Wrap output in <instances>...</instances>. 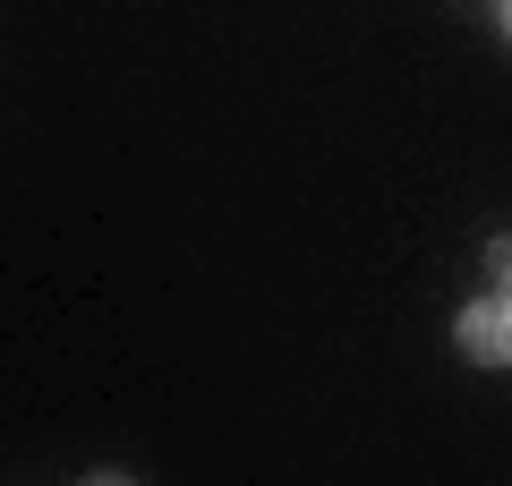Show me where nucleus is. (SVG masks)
I'll use <instances>...</instances> for the list:
<instances>
[{"mask_svg": "<svg viewBox=\"0 0 512 486\" xmlns=\"http://www.w3.org/2000/svg\"><path fill=\"white\" fill-rule=\"evenodd\" d=\"M453 342L470 350L478 367H512V299H495V290H487V299H470V307H461V324H453Z\"/></svg>", "mask_w": 512, "mask_h": 486, "instance_id": "nucleus-1", "label": "nucleus"}, {"mask_svg": "<svg viewBox=\"0 0 512 486\" xmlns=\"http://www.w3.org/2000/svg\"><path fill=\"white\" fill-rule=\"evenodd\" d=\"M487 273H495V299H512V239H495V248H487Z\"/></svg>", "mask_w": 512, "mask_h": 486, "instance_id": "nucleus-2", "label": "nucleus"}, {"mask_svg": "<svg viewBox=\"0 0 512 486\" xmlns=\"http://www.w3.org/2000/svg\"><path fill=\"white\" fill-rule=\"evenodd\" d=\"M495 18H504V35H512V0H495Z\"/></svg>", "mask_w": 512, "mask_h": 486, "instance_id": "nucleus-3", "label": "nucleus"}]
</instances>
